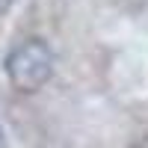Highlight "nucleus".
<instances>
[{"label": "nucleus", "instance_id": "f257e3e1", "mask_svg": "<svg viewBox=\"0 0 148 148\" xmlns=\"http://www.w3.org/2000/svg\"><path fill=\"white\" fill-rule=\"evenodd\" d=\"M6 77L21 92H36L53 77V51L42 39H27L6 56Z\"/></svg>", "mask_w": 148, "mask_h": 148}, {"label": "nucleus", "instance_id": "f03ea898", "mask_svg": "<svg viewBox=\"0 0 148 148\" xmlns=\"http://www.w3.org/2000/svg\"><path fill=\"white\" fill-rule=\"evenodd\" d=\"M12 6H15V0H0V15H3V12H9Z\"/></svg>", "mask_w": 148, "mask_h": 148}]
</instances>
